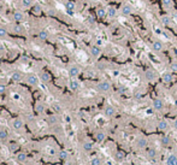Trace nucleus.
Wrapping results in <instances>:
<instances>
[{
	"label": "nucleus",
	"mask_w": 177,
	"mask_h": 165,
	"mask_svg": "<svg viewBox=\"0 0 177 165\" xmlns=\"http://www.w3.org/2000/svg\"><path fill=\"white\" fill-rule=\"evenodd\" d=\"M35 110H36L38 113H42V112L45 111V105H44L42 103H36V105H35Z\"/></svg>",
	"instance_id": "nucleus-29"
},
{
	"label": "nucleus",
	"mask_w": 177,
	"mask_h": 165,
	"mask_svg": "<svg viewBox=\"0 0 177 165\" xmlns=\"http://www.w3.org/2000/svg\"><path fill=\"white\" fill-rule=\"evenodd\" d=\"M82 148H83L86 152H91V151L94 148V145H93V142H91V141H84L83 145H82Z\"/></svg>",
	"instance_id": "nucleus-18"
},
{
	"label": "nucleus",
	"mask_w": 177,
	"mask_h": 165,
	"mask_svg": "<svg viewBox=\"0 0 177 165\" xmlns=\"http://www.w3.org/2000/svg\"><path fill=\"white\" fill-rule=\"evenodd\" d=\"M48 123L52 124V125H53V124H57V123H58V117H57V116H50V117H48Z\"/></svg>",
	"instance_id": "nucleus-35"
},
{
	"label": "nucleus",
	"mask_w": 177,
	"mask_h": 165,
	"mask_svg": "<svg viewBox=\"0 0 177 165\" xmlns=\"http://www.w3.org/2000/svg\"><path fill=\"white\" fill-rule=\"evenodd\" d=\"M69 158V153L66 152V151H60L59 152V159H62V160H66Z\"/></svg>",
	"instance_id": "nucleus-31"
},
{
	"label": "nucleus",
	"mask_w": 177,
	"mask_h": 165,
	"mask_svg": "<svg viewBox=\"0 0 177 165\" xmlns=\"http://www.w3.org/2000/svg\"><path fill=\"white\" fill-rule=\"evenodd\" d=\"M8 137H9V133H8V130H5V129H0V140L5 141V140H8Z\"/></svg>",
	"instance_id": "nucleus-28"
},
{
	"label": "nucleus",
	"mask_w": 177,
	"mask_h": 165,
	"mask_svg": "<svg viewBox=\"0 0 177 165\" xmlns=\"http://www.w3.org/2000/svg\"><path fill=\"white\" fill-rule=\"evenodd\" d=\"M115 158L117 161H124L125 160V153L123 151H117L115 154Z\"/></svg>",
	"instance_id": "nucleus-23"
},
{
	"label": "nucleus",
	"mask_w": 177,
	"mask_h": 165,
	"mask_svg": "<svg viewBox=\"0 0 177 165\" xmlns=\"http://www.w3.org/2000/svg\"><path fill=\"white\" fill-rule=\"evenodd\" d=\"M161 80H163L164 83H166V85L171 83L172 80H173V75H172V72H171V71H165V72L161 75Z\"/></svg>",
	"instance_id": "nucleus-8"
},
{
	"label": "nucleus",
	"mask_w": 177,
	"mask_h": 165,
	"mask_svg": "<svg viewBox=\"0 0 177 165\" xmlns=\"http://www.w3.org/2000/svg\"><path fill=\"white\" fill-rule=\"evenodd\" d=\"M157 128L160 130V131H166L169 129V122L166 119H160L157 124Z\"/></svg>",
	"instance_id": "nucleus-13"
},
{
	"label": "nucleus",
	"mask_w": 177,
	"mask_h": 165,
	"mask_svg": "<svg viewBox=\"0 0 177 165\" xmlns=\"http://www.w3.org/2000/svg\"><path fill=\"white\" fill-rule=\"evenodd\" d=\"M95 139H97V141L98 142H104L105 141V139H106V134L104 133V131H98L97 134H95Z\"/></svg>",
	"instance_id": "nucleus-25"
},
{
	"label": "nucleus",
	"mask_w": 177,
	"mask_h": 165,
	"mask_svg": "<svg viewBox=\"0 0 177 165\" xmlns=\"http://www.w3.org/2000/svg\"><path fill=\"white\" fill-rule=\"evenodd\" d=\"M39 38H40L41 40H44V41H45V40H47V39H48V33H47L46 30H41V32L39 33Z\"/></svg>",
	"instance_id": "nucleus-32"
},
{
	"label": "nucleus",
	"mask_w": 177,
	"mask_h": 165,
	"mask_svg": "<svg viewBox=\"0 0 177 165\" xmlns=\"http://www.w3.org/2000/svg\"><path fill=\"white\" fill-rule=\"evenodd\" d=\"M65 8H66L68 11H74L75 8H76V5H75L74 2H66V3H65Z\"/></svg>",
	"instance_id": "nucleus-30"
},
{
	"label": "nucleus",
	"mask_w": 177,
	"mask_h": 165,
	"mask_svg": "<svg viewBox=\"0 0 177 165\" xmlns=\"http://www.w3.org/2000/svg\"><path fill=\"white\" fill-rule=\"evenodd\" d=\"M100 54H101V48L98 45H94L91 47V56L93 58H98V57H100Z\"/></svg>",
	"instance_id": "nucleus-12"
},
{
	"label": "nucleus",
	"mask_w": 177,
	"mask_h": 165,
	"mask_svg": "<svg viewBox=\"0 0 177 165\" xmlns=\"http://www.w3.org/2000/svg\"><path fill=\"white\" fill-rule=\"evenodd\" d=\"M26 81H27V83L30 85V86H36L39 83V77L34 74H29L27 77H26Z\"/></svg>",
	"instance_id": "nucleus-4"
},
{
	"label": "nucleus",
	"mask_w": 177,
	"mask_h": 165,
	"mask_svg": "<svg viewBox=\"0 0 177 165\" xmlns=\"http://www.w3.org/2000/svg\"><path fill=\"white\" fill-rule=\"evenodd\" d=\"M0 160H2V153H0Z\"/></svg>",
	"instance_id": "nucleus-49"
},
{
	"label": "nucleus",
	"mask_w": 177,
	"mask_h": 165,
	"mask_svg": "<svg viewBox=\"0 0 177 165\" xmlns=\"http://www.w3.org/2000/svg\"><path fill=\"white\" fill-rule=\"evenodd\" d=\"M128 92V88L127 87H124V86H119L118 87V93L119 94H125Z\"/></svg>",
	"instance_id": "nucleus-39"
},
{
	"label": "nucleus",
	"mask_w": 177,
	"mask_h": 165,
	"mask_svg": "<svg viewBox=\"0 0 177 165\" xmlns=\"http://www.w3.org/2000/svg\"><path fill=\"white\" fill-rule=\"evenodd\" d=\"M97 16H98L99 18H105V17H107V10L104 9V8H98V9H97Z\"/></svg>",
	"instance_id": "nucleus-19"
},
{
	"label": "nucleus",
	"mask_w": 177,
	"mask_h": 165,
	"mask_svg": "<svg viewBox=\"0 0 177 165\" xmlns=\"http://www.w3.org/2000/svg\"><path fill=\"white\" fill-rule=\"evenodd\" d=\"M160 22L163 23V26L167 27V26H170V24H171V18H170V16L164 15V16H161V17H160Z\"/></svg>",
	"instance_id": "nucleus-24"
},
{
	"label": "nucleus",
	"mask_w": 177,
	"mask_h": 165,
	"mask_svg": "<svg viewBox=\"0 0 177 165\" xmlns=\"http://www.w3.org/2000/svg\"><path fill=\"white\" fill-rule=\"evenodd\" d=\"M164 106H165L164 100L160 99V98H155V99L152 101V107H153V110H155V111H161V110L164 109Z\"/></svg>",
	"instance_id": "nucleus-2"
},
{
	"label": "nucleus",
	"mask_w": 177,
	"mask_h": 165,
	"mask_svg": "<svg viewBox=\"0 0 177 165\" xmlns=\"http://www.w3.org/2000/svg\"><path fill=\"white\" fill-rule=\"evenodd\" d=\"M12 127L15 130H21L23 128V121L20 119V118H16L12 121Z\"/></svg>",
	"instance_id": "nucleus-16"
},
{
	"label": "nucleus",
	"mask_w": 177,
	"mask_h": 165,
	"mask_svg": "<svg viewBox=\"0 0 177 165\" xmlns=\"http://www.w3.org/2000/svg\"><path fill=\"white\" fill-rule=\"evenodd\" d=\"M40 80L44 82V83H48V82L51 81V75H50L48 72L44 71V72H41V75H40Z\"/></svg>",
	"instance_id": "nucleus-21"
},
{
	"label": "nucleus",
	"mask_w": 177,
	"mask_h": 165,
	"mask_svg": "<svg viewBox=\"0 0 177 165\" xmlns=\"http://www.w3.org/2000/svg\"><path fill=\"white\" fill-rule=\"evenodd\" d=\"M160 143L164 146V147H167L170 143H171V137L167 136V135H164L160 137Z\"/></svg>",
	"instance_id": "nucleus-22"
},
{
	"label": "nucleus",
	"mask_w": 177,
	"mask_h": 165,
	"mask_svg": "<svg viewBox=\"0 0 177 165\" xmlns=\"http://www.w3.org/2000/svg\"><path fill=\"white\" fill-rule=\"evenodd\" d=\"M53 110L56 111V112H62V106L59 105V104H53Z\"/></svg>",
	"instance_id": "nucleus-41"
},
{
	"label": "nucleus",
	"mask_w": 177,
	"mask_h": 165,
	"mask_svg": "<svg viewBox=\"0 0 177 165\" xmlns=\"http://www.w3.org/2000/svg\"><path fill=\"white\" fill-rule=\"evenodd\" d=\"M117 15H118V12H117L116 8L110 6V8L107 9V17H109V18H116Z\"/></svg>",
	"instance_id": "nucleus-20"
},
{
	"label": "nucleus",
	"mask_w": 177,
	"mask_h": 165,
	"mask_svg": "<svg viewBox=\"0 0 177 165\" xmlns=\"http://www.w3.org/2000/svg\"><path fill=\"white\" fill-rule=\"evenodd\" d=\"M157 154H158V152H157V149H155L154 147H147V149H146V155H147V158L154 159V158L157 157Z\"/></svg>",
	"instance_id": "nucleus-14"
},
{
	"label": "nucleus",
	"mask_w": 177,
	"mask_h": 165,
	"mask_svg": "<svg viewBox=\"0 0 177 165\" xmlns=\"http://www.w3.org/2000/svg\"><path fill=\"white\" fill-rule=\"evenodd\" d=\"M17 149H18V145L17 143H11L10 145V151L11 152H16Z\"/></svg>",
	"instance_id": "nucleus-42"
},
{
	"label": "nucleus",
	"mask_w": 177,
	"mask_h": 165,
	"mask_svg": "<svg viewBox=\"0 0 177 165\" xmlns=\"http://www.w3.org/2000/svg\"><path fill=\"white\" fill-rule=\"evenodd\" d=\"M69 76L71 77V78H76L78 75H80V72H81V69L77 66V65H72V66H70L69 68Z\"/></svg>",
	"instance_id": "nucleus-7"
},
{
	"label": "nucleus",
	"mask_w": 177,
	"mask_h": 165,
	"mask_svg": "<svg viewBox=\"0 0 177 165\" xmlns=\"http://www.w3.org/2000/svg\"><path fill=\"white\" fill-rule=\"evenodd\" d=\"M121 12L123 16H130L133 14V6L130 4H123L122 8H121Z\"/></svg>",
	"instance_id": "nucleus-6"
},
{
	"label": "nucleus",
	"mask_w": 177,
	"mask_h": 165,
	"mask_svg": "<svg viewBox=\"0 0 177 165\" xmlns=\"http://www.w3.org/2000/svg\"><path fill=\"white\" fill-rule=\"evenodd\" d=\"M6 86L5 85H0V94H4L5 92H6Z\"/></svg>",
	"instance_id": "nucleus-43"
},
{
	"label": "nucleus",
	"mask_w": 177,
	"mask_h": 165,
	"mask_svg": "<svg viewBox=\"0 0 177 165\" xmlns=\"http://www.w3.org/2000/svg\"><path fill=\"white\" fill-rule=\"evenodd\" d=\"M14 18H15L16 22H22V21L24 20V14L21 12V11H16V12L14 14Z\"/></svg>",
	"instance_id": "nucleus-27"
},
{
	"label": "nucleus",
	"mask_w": 177,
	"mask_h": 165,
	"mask_svg": "<svg viewBox=\"0 0 177 165\" xmlns=\"http://www.w3.org/2000/svg\"><path fill=\"white\" fill-rule=\"evenodd\" d=\"M173 128H175V129L177 130V118H176V119L173 121Z\"/></svg>",
	"instance_id": "nucleus-47"
},
{
	"label": "nucleus",
	"mask_w": 177,
	"mask_h": 165,
	"mask_svg": "<svg viewBox=\"0 0 177 165\" xmlns=\"http://www.w3.org/2000/svg\"><path fill=\"white\" fill-rule=\"evenodd\" d=\"M166 165H177V155L171 153L166 158Z\"/></svg>",
	"instance_id": "nucleus-15"
},
{
	"label": "nucleus",
	"mask_w": 177,
	"mask_h": 165,
	"mask_svg": "<svg viewBox=\"0 0 177 165\" xmlns=\"http://www.w3.org/2000/svg\"><path fill=\"white\" fill-rule=\"evenodd\" d=\"M33 12H34L35 15H40V14H41V8H40L39 5L33 6Z\"/></svg>",
	"instance_id": "nucleus-38"
},
{
	"label": "nucleus",
	"mask_w": 177,
	"mask_h": 165,
	"mask_svg": "<svg viewBox=\"0 0 177 165\" xmlns=\"http://www.w3.org/2000/svg\"><path fill=\"white\" fill-rule=\"evenodd\" d=\"M104 113H105L106 117L111 118V117H113L116 115V109L112 105H106L105 109H104Z\"/></svg>",
	"instance_id": "nucleus-9"
},
{
	"label": "nucleus",
	"mask_w": 177,
	"mask_h": 165,
	"mask_svg": "<svg viewBox=\"0 0 177 165\" xmlns=\"http://www.w3.org/2000/svg\"><path fill=\"white\" fill-rule=\"evenodd\" d=\"M97 88H98L99 92L107 93V92L111 89V83H110L109 81H101V82H99V83H98Z\"/></svg>",
	"instance_id": "nucleus-1"
},
{
	"label": "nucleus",
	"mask_w": 177,
	"mask_h": 165,
	"mask_svg": "<svg viewBox=\"0 0 177 165\" xmlns=\"http://www.w3.org/2000/svg\"><path fill=\"white\" fill-rule=\"evenodd\" d=\"M152 48H153V51L154 52H161L163 50H164V44L161 42V41H159V40H155L153 44H152Z\"/></svg>",
	"instance_id": "nucleus-11"
},
{
	"label": "nucleus",
	"mask_w": 177,
	"mask_h": 165,
	"mask_svg": "<svg viewBox=\"0 0 177 165\" xmlns=\"http://www.w3.org/2000/svg\"><path fill=\"white\" fill-rule=\"evenodd\" d=\"M141 97H142V95H141V93H140V92H137V93H135V94H134V98H135V99H140Z\"/></svg>",
	"instance_id": "nucleus-46"
},
{
	"label": "nucleus",
	"mask_w": 177,
	"mask_h": 165,
	"mask_svg": "<svg viewBox=\"0 0 177 165\" xmlns=\"http://www.w3.org/2000/svg\"><path fill=\"white\" fill-rule=\"evenodd\" d=\"M161 3H163V5H164V6L170 8V6L172 5V0H161Z\"/></svg>",
	"instance_id": "nucleus-40"
},
{
	"label": "nucleus",
	"mask_w": 177,
	"mask_h": 165,
	"mask_svg": "<svg viewBox=\"0 0 177 165\" xmlns=\"http://www.w3.org/2000/svg\"><path fill=\"white\" fill-rule=\"evenodd\" d=\"M170 71H171V72H177V62L171 63V65H170Z\"/></svg>",
	"instance_id": "nucleus-37"
},
{
	"label": "nucleus",
	"mask_w": 177,
	"mask_h": 165,
	"mask_svg": "<svg viewBox=\"0 0 177 165\" xmlns=\"http://www.w3.org/2000/svg\"><path fill=\"white\" fill-rule=\"evenodd\" d=\"M80 87H81V85H80V82H78L76 78H72V80L69 82V88H70L72 92L78 91V89H80Z\"/></svg>",
	"instance_id": "nucleus-10"
},
{
	"label": "nucleus",
	"mask_w": 177,
	"mask_h": 165,
	"mask_svg": "<svg viewBox=\"0 0 177 165\" xmlns=\"http://www.w3.org/2000/svg\"><path fill=\"white\" fill-rule=\"evenodd\" d=\"M88 22H89L91 24H94V23H95V20H94V17H93V16H89V17H88Z\"/></svg>",
	"instance_id": "nucleus-44"
},
{
	"label": "nucleus",
	"mask_w": 177,
	"mask_h": 165,
	"mask_svg": "<svg viewBox=\"0 0 177 165\" xmlns=\"http://www.w3.org/2000/svg\"><path fill=\"white\" fill-rule=\"evenodd\" d=\"M15 32H16V33H21V32H22V27H21V26H16Z\"/></svg>",
	"instance_id": "nucleus-45"
},
{
	"label": "nucleus",
	"mask_w": 177,
	"mask_h": 165,
	"mask_svg": "<svg viewBox=\"0 0 177 165\" xmlns=\"http://www.w3.org/2000/svg\"><path fill=\"white\" fill-rule=\"evenodd\" d=\"M91 165H101V159L98 158V157L92 158V160H91Z\"/></svg>",
	"instance_id": "nucleus-33"
},
{
	"label": "nucleus",
	"mask_w": 177,
	"mask_h": 165,
	"mask_svg": "<svg viewBox=\"0 0 177 165\" xmlns=\"http://www.w3.org/2000/svg\"><path fill=\"white\" fill-rule=\"evenodd\" d=\"M11 78H12L14 82H21V81L23 80V75H22L20 71H15V72H12Z\"/></svg>",
	"instance_id": "nucleus-17"
},
{
	"label": "nucleus",
	"mask_w": 177,
	"mask_h": 165,
	"mask_svg": "<svg viewBox=\"0 0 177 165\" xmlns=\"http://www.w3.org/2000/svg\"><path fill=\"white\" fill-rule=\"evenodd\" d=\"M135 145H136V147H137V148H140V149H145V148H147L148 140H147L145 136H141V137H139V139L136 140Z\"/></svg>",
	"instance_id": "nucleus-3"
},
{
	"label": "nucleus",
	"mask_w": 177,
	"mask_h": 165,
	"mask_svg": "<svg viewBox=\"0 0 177 165\" xmlns=\"http://www.w3.org/2000/svg\"><path fill=\"white\" fill-rule=\"evenodd\" d=\"M22 5L24 8H30L33 5V0H22Z\"/></svg>",
	"instance_id": "nucleus-36"
},
{
	"label": "nucleus",
	"mask_w": 177,
	"mask_h": 165,
	"mask_svg": "<svg viewBox=\"0 0 177 165\" xmlns=\"http://www.w3.org/2000/svg\"><path fill=\"white\" fill-rule=\"evenodd\" d=\"M175 105H176V106H177V100H176V101H175Z\"/></svg>",
	"instance_id": "nucleus-48"
},
{
	"label": "nucleus",
	"mask_w": 177,
	"mask_h": 165,
	"mask_svg": "<svg viewBox=\"0 0 177 165\" xmlns=\"http://www.w3.org/2000/svg\"><path fill=\"white\" fill-rule=\"evenodd\" d=\"M27 153H24V152H20V153H17V157H16V159H17V161H20V163H26L27 161Z\"/></svg>",
	"instance_id": "nucleus-26"
},
{
	"label": "nucleus",
	"mask_w": 177,
	"mask_h": 165,
	"mask_svg": "<svg viewBox=\"0 0 177 165\" xmlns=\"http://www.w3.org/2000/svg\"><path fill=\"white\" fill-rule=\"evenodd\" d=\"M8 36V30L4 27H0V39H4Z\"/></svg>",
	"instance_id": "nucleus-34"
},
{
	"label": "nucleus",
	"mask_w": 177,
	"mask_h": 165,
	"mask_svg": "<svg viewBox=\"0 0 177 165\" xmlns=\"http://www.w3.org/2000/svg\"><path fill=\"white\" fill-rule=\"evenodd\" d=\"M145 77L148 82H153L155 78H157V72L153 70V69H147L145 71Z\"/></svg>",
	"instance_id": "nucleus-5"
}]
</instances>
